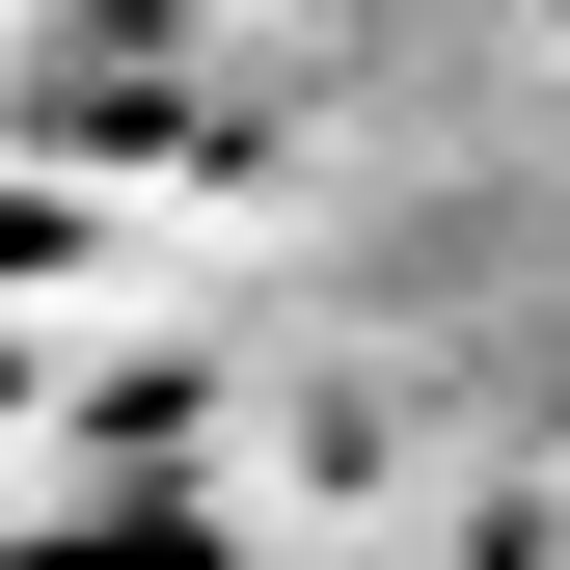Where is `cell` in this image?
Here are the masks:
<instances>
[{
    "instance_id": "7a4b0ae2",
    "label": "cell",
    "mask_w": 570,
    "mask_h": 570,
    "mask_svg": "<svg viewBox=\"0 0 570 570\" xmlns=\"http://www.w3.org/2000/svg\"><path fill=\"white\" fill-rule=\"evenodd\" d=\"M0 570H218V517H190V489H136V517H55V543H0Z\"/></svg>"
},
{
    "instance_id": "6da1fadb",
    "label": "cell",
    "mask_w": 570,
    "mask_h": 570,
    "mask_svg": "<svg viewBox=\"0 0 570 570\" xmlns=\"http://www.w3.org/2000/svg\"><path fill=\"white\" fill-rule=\"evenodd\" d=\"M55 109L136 136V109H190V55H164V0H82V55H55Z\"/></svg>"
}]
</instances>
